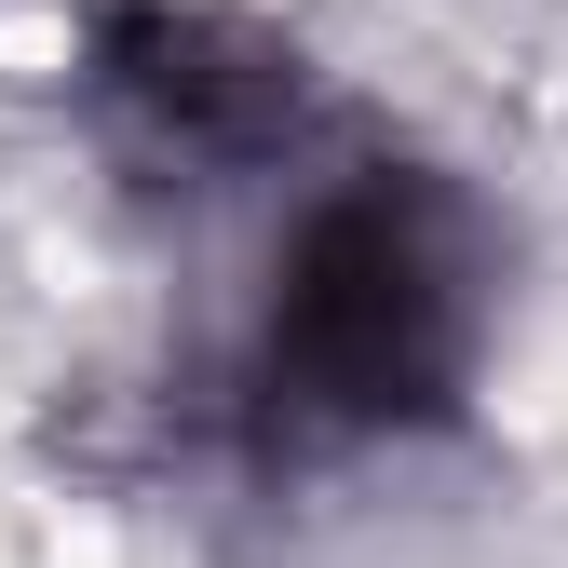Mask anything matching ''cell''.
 <instances>
[{
    "mask_svg": "<svg viewBox=\"0 0 568 568\" xmlns=\"http://www.w3.org/2000/svg\"><path fill=\"white\" fill-rule=\"evenodd\" d=\"M284 352L325 406H393L419 366L447 352V257L419 244V217L352 203L312 231V271L284 298Z\"/></svg>",
    "mask_w": 568,
    "mask_h": 568,
    "instance_id": "1",
    "label": "cell"
}]
</instances>
